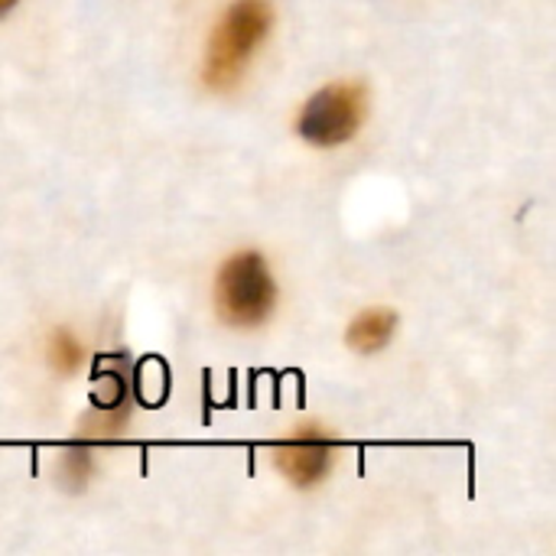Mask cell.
I'll return each instance as SVG.
<instances>
[{
    "mask_svg": "<svg viewBox=\"0 0 556 556\" xmlns=\"http://www.w3.org/2000/svg\"><path fill=\"white\" fill-rule=\"evenodd\" d=\"M270 26H274L270 0H235L208 39L205 65H202L205 85L215 91L238 85L251 59L270 36Z\"/></svg>",
    "mask_w": 556,
    "mask_h": 556,
    "instance_id": "cell-1",
    "label": "cell"
},
{
    "mask_svg": "<svg viewBox=\"0 0 556 556\" xmlns=\"http://www.w3.org/2000/svg\"><path fill=\"white\" fill-rule=\"evenodd\" d=\"M215 303L225 323L238 329L261 326L277 303V283L270 277L267 261L254 251H241L225 261L215 283Z\"/></svg>",
    "mask_w": 556,
    "mask_h": 556,
    "instance_id": "cell-2",
    "label": "cell"
},
{
    "mask_svg": "<svg viewBox=\"0 0 556 556\" xmlns=\"http://www.w3.org/2000/svg\"><path fill=\"white\" fill-rule=\"evenodd\" d=\"M368 111V94L365 85L358 81H336L319 88L300 111V137L313 147H342L349 143Z\"/></svg>",
    "mask_w": 556,
    "mask_h": 556,
    "instance_id": "cell-3",
    "label": "cell"
},
{
    "mask_svg": "<svg viewBox=\"0 0 556 556\" xmlns=\"http://www.w3.org/2000/svg\"><path fill=\"white\" fill-rule=\"evenodd\" d=\"M274 459H277V469L296 489H309L329 476L332 459H336V440L323 427H300L287 440L277 443Z\"/></svg>",
    "mask_w": 556,
    "mask_h": 556,
    "instance_id": "cell-4",
    "label": "cell"
},
{
    "mask_svg": "<svg viewBox=\"0 0 556 556\" xmlns=\"http://www.w3.org/2000/svg\"><path fill=\"white\" fill-rule=\"evenodd\" d=\"M394 332H397V316L391 309L375 306V309H365V313H358L352 319L349 345L355 352H362V355H375V352H381L394 339Z\"/></svg>",
    "mask_w": 556,
    "mask_h": 556,
    "instance_id": "cell-5",
    "label": "cell"
},
{
    "mask_svg": "<svg viewBox=\"0 0 556 556\" xmlns=\"http://www.w3.org/2000/svg\"><path fill=\"white\" fill-rule=\"evenodd\" d=\"M46 355H49V365L55 375H75L85 365V345L68 329H55L49 336Z\"/></svg>",
    "mask_w": 556,
    "mask_h": 556,
    "instance_id": "cell-6",
    "label": "cell"
},
{
    "mask_svg": "<svg viewBox=\"0 0 556 556\" xmlns=\"http://www.w3.org/2000/svg\"><path fill=\"white\" fill-rule=\"evenodd\" d=\"M59 472H62V479H65L72 489L85 485L88 476H91V446H85V443L68 446V450L62 453V459H59Z\"/></svg>",
    "mask_w": 556,
    "mask_h": 556,
    "instance_id": "cell-7",
    "label": "cell"
},
{
    "mask_svg": "<svg viewBox=\"0 0 556 556\" xmlns=\"http://www.w3.org/2000/svg\"><path fill=\"white\" fill-rule=\"evenodd\" d=\"M16 3H20V0H0V20H3V16H7V13L16 7Z\"/></svg>",
    "mask_w": 556,
    "mask_h": 556,
    "instance_id": "cell-8",
    "label": "cell"
}]
</instances>
